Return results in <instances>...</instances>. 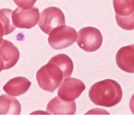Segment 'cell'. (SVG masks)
Masks as SVG:
<instances>
[{"instance_id": "6da1fadb", "label": "cell", "mask_w": 134, "mask_h": 126, "mask_svg": "<svg viewBox=\"0 0 134 126\" xmlns=\"http://www.w3.org/2000/svg\"><path fill=\"white\" fill-rule=\"evenodd\" d=\"M73 68V62L68 55H55L37 72L38 85L43 90L53 93L65 78L70 77Z\"/></svg>"}, {"instance_id": "7a4b0ae2", "label": "cell", "mask_w": 134, "mask_h": 126, "mask_svg": "<svg viewBox=\"0 0 134 126\" xmlns=\"http://www.w3.org/2000/svg\"><path fill=\"white\" fill-rule=\"evenodd\" d=\"M88 97L97 106L111 108L120 103L122 99L123 91L117 81L112 79H105L91 87Z\"/></svg>"}, {"instance_id": "3957f363", "label": "cell", "mask_w": 134, "mask_h": 126, "mask_svg": "<svg viewBox=\"0 0 134 126\" xmlns=\"http://www.w3.org/2000/svg\"><path fill=\"white\" fill-rule=\"evenodd\" d=\"M78 34L75 29L69 26H61L54 29L48 38V42L52 49L61 50L68 48L77 40Z\"/></svg>"}, {"instance_id": "277c9868", "label": "cell", "mask_w": 134, "mask_h": 126, "mask_svg": "<svg viewBox=\"0 0 134 126\" xmlns=\"http://www.w3.org/2000/svg\"><path fill=\"white\" fill-rule=\"evenodd\" d=\"M103 40V35L99 29L87 26L81 28L78 32L77 43L86 52H92L100 48Z\"/></svg>"}, {"instance_id": "5b68a950", "label": "cell", "mask_w": 134, "mask_h": 126, "mask_svg": "<svg viewBox=\"0 0 134 126\" xmlns=\"http://www.w3.org/2000/svg\"><path fill=\"white\" fill-rule=\"evenodd\" d=\"M38 24L42 32L49 35L54 29L65 24V15L59 8L49 7L40 14Z\"/></svg>"}, {"instance_id": "8992f818", "label": "cell", "mask_w": 134, "mask_h": 126, "mask_svg": "<svg viewBox=\"0 0 134 126\" xmlns=\"http://www.w3.org/2000/svg\"><path fill=\"white\" fill-rule=\"evenodd\" d=\"M39 18L40 13L39 9L34 7L28 9H22L18 7L12 14L13 24L18 28H31L36 26Z\"/></svg>"}, {"instance_id": "52a82bcc", "label": "cell", "mask_w": 134, "mask_h": 126, "mask_svg": "<svg viewBox=\"0 0 134 126\" xmlns=\"http://www.w3.org/2000/svg\"><path fill=\"white\" fill-rule=\"evenodd\" d=\"M86 89L84 82L75 77H68L63 81L58 90V97L65 101H75Z\"/></svg>"}, {"instance_id": "ba28073f", "label": "cell", "mask_w": 134, "mask_h": 126, "mask_svg": "<svg viewBox=\"0 0 134 126\" xmlns=\"http://www.w3.org/2000/svg\"><path fill=\"white\" fill-rule=\"evenodd\" d=\"M47 111L50 115H75L77 104L75 101L69 102L55 97L47 104Z\"/></svg>"}, {"instance_id": "9c48e42d", "label": "cell", "mask_w": 134, "mask_h": 126, "mask_svg": "<svg viewBox=\"0 0 134 126\" xmlns=\"http://www.w3.org/2000/svg\"><path fill=\"white\" fill-rule=\"evenodd\" d=\"M0 56L4 63V70L13 68L20 59L18 49L10 41L3 39L0 45Z\"/></svg>"}, {"instance_id": "30bf717a", "label": "cell", "mask_w": 134, "mask_h": 126, "mask_svg": "<svg viewBox=\"0 0 134 126\" xmlns=\"http://www.w3.org/2000/svg\"><path fill=\"white\" fill-rule=\"evenodd\" d=\"M116 63L124 72L134 73V44L124 46L117 51Z\"/></svg>"}, {"instance_id": "8fae6325", "label": "cell", "mask_w": 134, "mask_h": 126, "mask_svg": "<svg viewBox=\"0 0 134 126\" xmlns=\"http://www.w3.org/2000/svg\"><path fill=\"white\" fill-rule=\"evenodd\" d=\"M31 85V81L27 78L23 76H18L8 81L3 89L7 94L15 97L26 93Z\"/></svg>"}, {"instance_id": "7c38bea8", "label": "cell", "mask_w": 134, "mask_h": 126, "mask_svg": "<svg viewBox=\"0 0 134 126\" xmlns=\"http://www.w3.org/2000/svg\"><path fill=\"white\" fill-rule=\"evenodd\" d=\"M21 104L18 99L9 94L0 95V115H20Z\"/></svg>"}, {"instance_id": "4fadbf2b", "label": "cell", "mask_w": 134, "mask_h": 126, "mask_svg": "<svg viewBox=\"0 0 134 126\" xmlns=\"http://www.w3.org/2000/svg\"><path fill=\"white\" fill-rule=\"evenodd\" d=\"M113 7L119 17H129L134 14V0H113Z\"/></svg>"}, {"instance_id": "5bb4252c", "label": "cell", "mask_w": 134, "mask_h": 126, "mask_svg": "<svg viewBox=\"0 0 134 126\" xmlns=\"http://www.w3.org/2000/svg\"><path fill=\"white\" fill-rule=\"evenodd\" d=\"M13 12V10L10 9L4 8L0 9V22L3 25L5 35L11 34L16 28L12 20Z\"/></svg>"}, {"instance_id": "9a60e30c", "label": "cell", "mask_w": 134, "mask_h": 126, "mask_svg": "<svg viewBox=\"0 0 134 126\" xmlns=\"http://www.w3.org/2000/svg\"><path fill=\"white\" fill-rule=\"evenodd\" d=\"M116 22L121 28L125 30H134V14L129 17H122L115 16Z\"/></svg>"}, {"instance_id": "2e32d148", "label": "cell", "mask_w": 134, "mask_h": 126, "mask_svg": "<svg viewBox=\"0 0 134 126\" xmlns=\"http://www.w3.org/2000/svg\"><path fill=\"white\" fill-rule=\"evenodd\" d=\"M18 7L22 9H28L33 7L37 0H13Z\"/></svg>"}, {"instance_id": "e0dca14e", "label": "cell", "mask_w": 134, "mask_h": 126, "mask_svg": "<svg viewBox=\"0 0 134 126\" xmlns=\"http://www.w3.org/2000/svg\"><path fill=\"white\" fill-rule=\"evenodd\" d=\"M86 115H92V114H94V115H98V114H99V115H102V114H105V115H109L110 114L109 112L107 111L106 110L103 108H96L91 109L90 110L88 111L87 112L85 113Z\"/></svg>"}, {"instance_id": "ac0fdd59", "label": "cell", "mask_w": 134, "mask_h": 126, "mask_svg": "<svg viewBox=\"0 0 134 126\" xmlns=\"http://www.w3.org/2000/svg\"><path fill=\"white\" fill-rule=\"evenodd\" d=\"M4 35H5V30H4L3 25L0 22V45H1L3 39V37Z\"/></svg>"}, {"instance_id": "d6986e66", "label": "cell", "mask_w": 134, "mask_h": 126, "mask_svg": "<svg viewBox=\"0 0 134 126\" xmlns=\"http://www.w3.org/2000/svg\"><path fill=\"white\" fill-rule=\"evenodd\" d=\"M130 109L133 114H134V94L132 96L130 100Z\"/></svg>"}, {"instance_id": "ffe728a7", "label": "cell", "mask_w": 134, "mask_h": 126, "mask_svg": "<svg viewBox=\"0 0 134 126\" xmlns=\"http://www.w3.org/2000/svg\"><path fill=\"white\" fill-rule=\"evenodd\" d=\"M30 114H43V115H44V114H48V115H50V114L48 112H44L43 111V110H37V111H35L34 112L31 113Z\"/></svg>"}, {"instance_id": "44dd1931", "label": "cell", "mask_w": 134, "mask_h": 126, "mask_svg": "<svg viewBox=\"0 0 134 126\" xmlns=\"http://www.w3.org/2000/svg\"><path fill=\"white\" fill-rule=\"evenodd\" d=\"M4 70V63L3 60L1 59V56H0V72H1L2 70Z\"/></svg>"}]
</instances>
